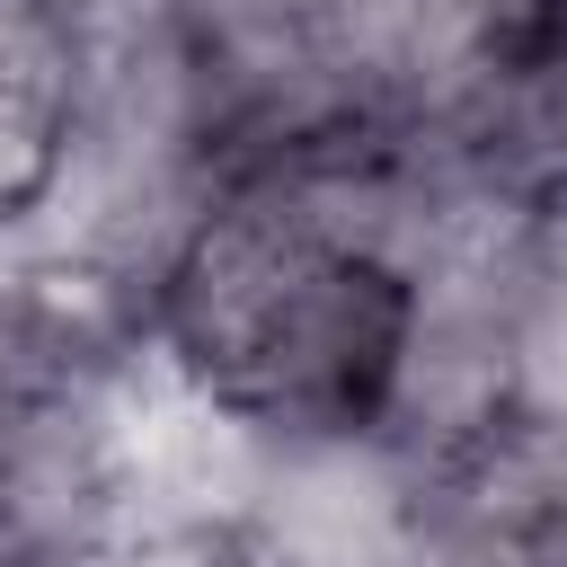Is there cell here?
I'll return each mask as SVG.
<instances>
[{"mask_svg": "<svg viewBox=\"0 0 567 567\" xmlns=\"http://www.w3.org/2000/svg\"><path fill=\"white\" fill-rule=\"evenodd\" d=\"M71 9H80V0H71Z\"/></svg>", "mask_w": 567, "mask_h": 567, "instance_id": "8", "label": "cell"}, {"mask_svg": "<svg viewBox=\"0 0 567 567\" xmlns=\"http://www.w3.org/2000/svg\"><path fill=\"white\" fill-rule=\"evenodd\" d=\"M416 266L292 177H230L151 275V354L257 443H372L408 363Z\"/></svg>", "mask_w": 567, "mask_h": 567, "instance_id": "1", "label": "cell"}, {"mask_svg": "<svg viewBox=\"0 0 567 567\" xmlns=\"http://www.w3.org/2000/svg\"><path fill=\"white\" fill-rule=\"evenodd\" d=\"M416 567H567V425H496L425 470Z\"/></svg>", "mask_w": 567, "mask_h": 567, "instance_id": "3", "label": "cell"}, {"mask_svg": "<svg viewBox=\"0 0 567 567\" xmlns=\"http://www.w3.org/2000/svg\"><path fill=\"white\" fill-rule=\"evenodd\" d=\"M443 151L505 213H567V0H549L532 35L505 53V71L443 124Z\"/></svg>", "mask_w": 567, "mask_h": 567, "instance_id": "4", "label": "cell"}, {"mask_svg": "<svg viewBox=\"0 0 567 567\" xmlns=\"http://www.w3.org/2000/svg\"><path fill=\"white\" fill-rule=\"evenodd\" d=\"M71 151V0H0V239H18Z\"/></svg>", "mask_w": 567, "mask_h": 567, "instance_id": "5", "label": "cell"}, {"mask_svg": "<svg viewBox=\"0 0 567 567\" xmlns=\"http://www.w3.org/2000/svg\"><path fill=\"white\" fill-rule=\"evenodd\" d=\"M505 425H567V213L505 266Z\"/></svg>", "mask_w": 567, "mask_h": 567, "instance_id": "6", "label": "cell"}, {"mask_svg": "<svg viewBox=\"0 0 567 567\" xmlns=\"http://www.w3.org/2000/svg\"><path fill=\"white\" fill-rule=\"evenodd\" d=\"M195 9H213V18H248V27H310L328 0H195Z\"/></svg>", "mask_w": 567, "mask_h": 567, "instance_id": "7", "label": "cell"}, {"mask_svg": "<svg viewBox=\"0 0 567 567\" xmlns=\"http://www.w3.org/2000/svg\"><path fill=\"white\" fill-rule=\"evenodd\" d=\"M549 0H328L319 44L372 124L443 133Z\"/></svg>", "mask_w": 567, "mask_h": 567, "instance_id": "2", "label": "cell"}]
</instances>
